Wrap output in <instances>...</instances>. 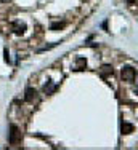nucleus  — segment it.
I'll return each mask as SVG.
<instances>
[{
  "label": "nucleus",
  "instance_id": "9d476101",
  "mask_svg": "<svg viewBox=\"0 0 138 150\" xmlns=\"http://www.w3.org/2000/svg\"><path fill=\"white\" fill-rule=\"evenodd\" d=\"M127 2H133V0H127Z\"/></svg>",
  "mask_w": 138,
  "mask_h": 150
},
{
  "label": "nucleus",
  "instance_id": "0eeeda50",
  "mask_svg": "<svg viewBox=\"0 0 138 150\" xmlns=\"http://www.w3.org/2000/svg\"><path fill=\"white\" fill-rule=\"evenodd\" d=\"M109 72L112 73V69H111L109 66H103V67H101V75H103V77H104L106 73H109Z\"/></svg>",
  "mask_w": 138,
  "mask_h": 150
},
{
  "label": "nucleus",
  "instance_id": "39448f33",
  "mask_svg": "<svg viewBox=\"0 0 138 150\" xmlns=\"http://www.w3.org/2000/svg\"><path fill=\"white\" fill-rule=\"evenodd\" d=\"M56 88L58 86L55 85V83H51V82H48L47 85L43 86V91H45V94H53L55 91H56Z\"/></svg>",
  "mask_w": 138,
  "mask_h": 150
},
{
  "label": "nucleus",
  "instance_id": "423d86ee",
  "mask_svg": "<svg viewBox=\"0 0 138 150\" xmlns=\"http://www.w3.org/2000/svg\"><path fill=\"white\" fill-rule=\"evenodd\" d=\"M64 27V22H51L50 29L51 30H58V29H63Z\"/></svg>",
  "mask_w": 138,
  "mask_h": 150
},
{
  "label": "nucleus",
  "instance_id": "20e7f679",
  "mask_svg": "<svg viewBox=\"0 0 138 150\" xmlns=\"http://www.w3.org/2000/svg\"><path fill=\"white\" fill-rule=\"evenodd\" d=\"M122 77H124L125 80H133V77H135V70L130 69V67H125V69L122 70Z\"/></svg>",
  "mask_w": 138,
  "mask_h": 150
},
{
  "label": "nucleus",
  "instance_id": "6e6552de",
  "mask_svg": "<svg viewBox=\"0 0 138 150\" xmlns=\"http://www.w3.org/2000/svg\"><path fill=\"white\" fill-rule=\"evenodd\" d=\"M3 54H5V61H6V62H10V54H8V50H6V48L3 50Z\"/></svg>",
  "mask_w": 138,
  "mask_h": 150
},
{
  "label": "nucleus",
  "instance_id": "1a4fd4ad",
  "mask_svg": "<svg viewBox=\"0 0 138 150\" xmlns=\"http://www.w3.org/2000/svg\"><path fill=\"white\" fill-rule=\"evenodd\" d=\"M0 2H3V3H8V2H11V0H0Z\"/></svg>",
  "mask_w": 138,
  "mask_h": 150
},
{
  "label": "nucleus",
  "instance_id": "f257e3e1",
  "mask_svg": "<svg viewBox=\"0 0 138 150\" xmlns=\"http://www.w3.org/2000/svg\"><path fill=\"white\" fill-rule=\"evenodd\" d=\"M24 101L34 105V104H39L40 97H39L37 91H35L34 88H26V91H24Z\"/></svg>",
  "mask_w": 138,
  "mask_h": 150
},
{
  "label": "nucleus",
  "instance_id": "f03ea898",
  "mask_svg": "<svg viewBox=\"0 0 138 150\" xmlns=\"http://www.w3.org/2000/svg\"><path fill=\"white\" fill-rule=\"evenodd\" d=\"M19 137H21V133H19L18 126L16 124H10V134H8V142L11 145L19 142Z\"/></svg>",
  "mask_w": 138,
  "mask_h": 150
},
{
  "label": "nucleus",
  "instance_id": "7ed1b4c3",
  "mask_svg": "<svg viewBox=\"0 0 138 150\" xmlns=\"http://www.w3.org/2000/svg\"><path fill=\"white\" fill-rule=\"evenodd\" d=\"M13 30H15L16 34H22V32L26 30V24L24 22H19V21H15L13 22Z\"/></svg>",
  "mask_w": 138,
  "mask_h": 150
}]
</instances>
